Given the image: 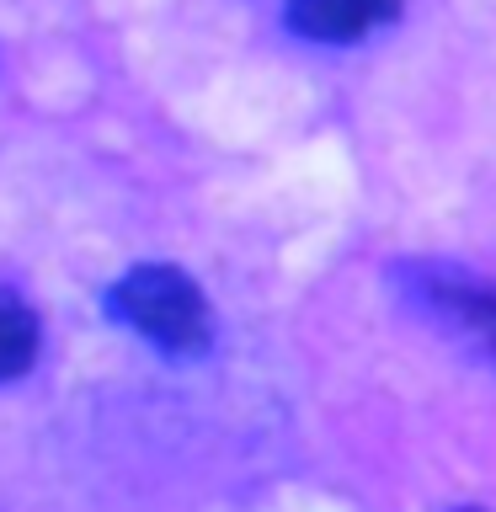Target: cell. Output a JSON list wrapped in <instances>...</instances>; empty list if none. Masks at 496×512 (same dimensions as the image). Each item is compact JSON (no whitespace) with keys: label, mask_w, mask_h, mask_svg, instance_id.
Instances as JSON below:
<instances>
[{"label":"cell","mask_w":496,"mask_h":512,"mask_svg":"<svg viewBox=\"0 0 496 512\" xmlns=\"http://www.w3.org/2000/svg\"><path fill=\"white\" fill-rule=\"evenodd\" d=\"M432 304L454 320L459 331H470L480 347L496 358V283H470V278H432L427 283Z\"/></svg>","instance_id":"3"},{"label":"cell","mask_w":496,"mask_h":512,"mask_svg":"<svg viewBox=\"0 0 496 512\" xmlns=\"http://www.w3.org/2000/svg\"><path fill=\"white\" fill-rule=\"evenodd\" d=\"M38 347H43V326L32 315V304L11 294V288H0V384L22 379L38 363Z\"/></svg>","instance_id":"4"},{"label":"cell","mask_w":496,"mask_h":512,"mask_svg":"<svg viewBox=\"0 0 496 512\" xmlns=\"http://www.w3.org/2000/svg\"><path fill=\"white\" fill-rule=\"evenodd\" d=\"M112 315L171 358H198L214 342V315H208L203 288L182 267L166 262H144L123 272L118 288H112Z\"/></svg>","instance_id":"1"},{"label":"cell","mask_w":496,"mask_h":512,"mask_svg":"<svg viewBox=\"0 0 496 512\" xmlns=\"http://www.w3.org/2000/svg\"><path fill=\"white\" fill-rule=\"evenodd\" d=\"M395 16L400 0H288V27L310 43H358Z\"/></svg>","instance_id":"2"}]
</instances>
